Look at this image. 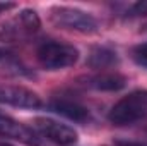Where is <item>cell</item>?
Listing matches in <instances>:
<instances>
[{
	"label": "cell",
	"instance_id": "cell-1",
	"mask_svg": "<svg viewBox=\"0 0 147 146\" xmlns=\"http://www.w3.org/2000/svg\"><path fill=\"white\" fill-rule=\"evenodd\" d=\"M147 119V89H135L120 98L108 113L113 126H132Z\"/></svg>",
	"mask_w": 147,
	"mask_h": 146
},
{
	"label": "cell",
	"instance_id": "cell-2",
	"mask_svg": "<svg viewBox=\"0 0 147 146\" xmlns=\"http://www.w3.org/2000/svg\"><path fill=\"white\" fill-rule=\"evenodd\" d=\"M50 21L67 31H75L80 35H94L99 29L96 17L82 9L69 7V5H55L50 9Z\"/></svg>",
	"mask_w": 147,
	"mask_h": 146
},
{
	"label": "cell",
	"instance_id": "cell-3",
	"mask_svg": "<svg viewBox=\"0 0 147 146\" xmlns=\"http://www.w3.org/2000/svg\"><path fill=\"white\" fill-rule=\"evenodd\" d=\"M36 59L39 65L46 71H62L72 67L79 60V50L69 43L48 40L38 46Z\"/></svg>",
	"mask_w": 147,
	"mask_h": 146
},
{
	"label": "cell",
	"instance_id": "cell-4",
	"mask_svg": "<svg viewBox=\"0 0 147 146\" xmlns=\"http://www.w3.org/2000/svg\"><path fill=\"white\" fill-rule=\"evenodd\" d=\"M41 28V19L36 10L33 9H22L19 14L0 24V41L14 43L22 41L26 38L36 35Z\"/></svg>",
	"mask_w": 147,
	"mask_h": 146
},
{
	"label": "cell",
	"instance_id": "cell-5",
	"mask_svg": "<svg viewBox=\"0 0 147 146\" xmlns=\"http://www.w3.org/2000/svg\"><path fill=\"white\" fill-rule=\"evenodd\" d=\"M36 131L46 138L48 141L55 143L58 146H72L77 143V131L70 127L69 124H63L60 120L50 119V117H38L34 119Z\"/></svg>",
	"mask_w": 147,
	"mask_h": 146
},
{
	"label": "cell",
	"instance_id": "cell-6",
	"mask_svg": "<svg viewBox=\"0 0 147 146\" xmlns=\"http://www.w3.org/2000/svg\"><path fill=\"white\" fill-rule=\"evenodd\" d=\"M0 105H9V107L24 110H36L43 105V102L38 96V93H34L29 88L0 83Z\"/></svg>",
	"mask_w": 147,
	"mask_h": 146
},
{
	"label": "cell",
	"instance_id": "cell-7",
	"mask_svg": "<svg viewBox=\"0 0 147 146\" xmlns=\"http://www.w3.org/2000/svg\"><path fill=\"white\" fill-rule=\"evenodd\" d=\"M0 136L10 138V139L21 141V143H26V145H29V146L39 145L36 132L33 129H29L28 126L14 120L12 117L2 115V113H0Z\"/></svg>",
	"mask_w": 147,
	"mask_h": 146
},
{
	"label": "cell",
	"instance_id": "cell-8",
	"mask_svg": "<svg viewBox=\"0 0 147 146\" xmlns=\"http://www.w3.org/2000/svg\"><path fill=\"white\" fill-rule=\"evenodd\" d=\"M50 110H53L55 113L72 120V122H79V124H84L89 120L91 113L89 110L86 108L84 105H80L79 102H74V100H67V98H57L50 103Z\"/></svg>",
	"mask_w": 147,
	"mask_h": 146
},
{
	"label": "cell",
	"instance_id": "cell-9",
	"mask_svg": "<svg viewBox=\"0 0 147 146\" xmlns=\"http://www.w3.org/2000/svg\"><path fill=\"white\" fill-rule=\"evenodd\" d=\"M86 84L96 91L115 93V91H120L127 86V77L118 72H99L92 77H89Z\"/></svg>",
	"mask_w": 147,
	"mask_h": 146
},
{
	"label": "cell",
	"instance_id": "cell-10",
	"mask_svg": "<svg viewBox=\"0 0 147 146\" xmlns=\"http://www.w3.org/2000/svg\"><path fill=\"white\" fill-rule=\"evenodd\" d=\"M118 64V55L110 46H94L87 55V65L91 69H110Z\"/></svg>",
	"mask_w": 147,
	"mask_h": 146
},
{
	"label": "cell",
	"instance_id": "cell-11",
	"mask_svg": "<svg viewBox=\"0 0 147 146\" xmlns=\"http://www.w3.org/2000/svg\"><path fill=\"white\" fill-rule=\"evenodd\" d=\"M132 59L137 65L147 67V43H140L137 46H134L132 50Z\"/></svg>",
	"mask_w": 147,
	"mask_h": 146
},
{
	"label": "cell",
	"instance_id": "cell-12",
	"mask_svg": "<svg viewBox=\"0 0 147 146\" xmlns=\"http://www.w3.org/2000/svg\"><path fill=\"white\" fill-rule=\"evenodd\" d=\"M127 17H147V0H140V2H135L128 7Z\"/></svg>",
	"mask_w": 147,
	"mask_h": 146
},
{
	"label": "cell",
	"instance_id": "cell-13",
	"mask_svg": "<svg viewBox=\"0 0 147 146\" xmlns=\"http://www.w3.org/2000/svg\"><path fill=\"white\" fill-rule=\"evenodd\" d=\"M115 146H146V145L137 143V141H128V139H116Z\"/></svg>",
	"mask_w": 147,
	"mask_h": 146
},
{
	"label": "cell",
	"instance_id": "cell-14",
	"mask_svg": "<svg viewBox=\"0 0 147 146\" xmlns=\"http://www.w3.org/2000/svg\"><path fill=\"white\" fill-rule=\"evenodd\" d=\"M16 7H17V5H16L14 2H0V14L10 10V9H16Z\"/></svg>",
	"mask_w": 147,
	"mask_h": 146
},
{
	"label": "cell",
	"instance_id": "cell-15",
	"mask_svg": "<svg viewBox=\"0 0 147 146\" xmlns=\"http://www.w3.org/2000/svg\"><path fill=\"white\" fill-rule=\"evenodd\" d=\"M10 55H12V52H10L9 48H5V46H0V62H3V60L10 59Z\"/></svg>",
	"mask_w": 147,
	"mask_h": 146
},
{
	"label": "cell",
	"instance_id": "cell-16",
	"mask_svg": "<svg viewBox=\"0 0 147 146\" xmlns=\"http://www.w3.org/2000/svg\"><path fill=\"white\" fill-rule=\"evenodd\" d=\"M0 146H12V145H9V143H0Z\"/></svg>",
	"mask_w": 147,
	"mask_h": 146
}]
</instances>
